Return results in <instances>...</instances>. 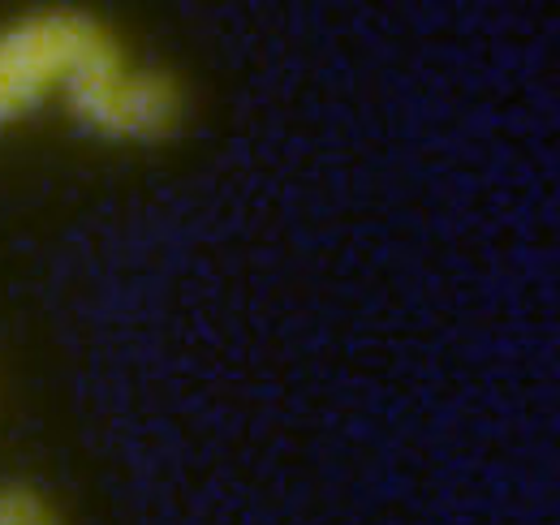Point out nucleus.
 I'll list each match as a JSON object with an SVG mask.
<instances>
[{"label": "nucleus", "instance_id": "nucleus-1", "mask_svg": "<svg viewBox=\"0 0 560 525\" xmlns=\"http://www.w3.org/2000/svg\"><path fill=\"white\" fill-rule=\"evenodd\" d=\"M113 48L117 39L82 9H44L9 22L0 31V130L26 121L48 100H66Z\"/></svg>", "mask_w": 560, "mask_h": 525}, {"label": "nucleus", "instance_id": "nucleus-2", "mask_svg": "<svg viewBox=\"0 0 560 525\" xmlns=\"http://www.w3.org/2000/svg\"><path fill=\"white\" fill-rule=\"evenodd\" d=\"M70 117L95 138L113 142H160L182 121V91L168 73L130 66L121 44L104 52L66 95Z\"/></svg>", "mask_w": 560, "mask_h": 525}, {"label": "nucleus", "instance_id": "nucleus-3", "mask_svg": "<svg viewBox=\"0 0 560 525\" xmlns=\"http://www.w3.org/2000/svg\"><path fill=\"white\" fill-rule=\"evenodd\" d=\"M0 525H61L35 487H0Z\"/></svg>", "mask_w": 560, "mask_h": 525}]
</instances>
